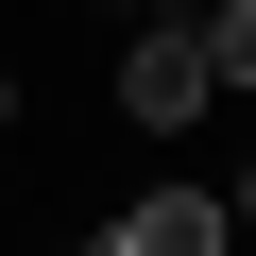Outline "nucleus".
<instances>
[{"instance_id":"1","label":"nucleus","mask_w":256,"mask_h":256,"mask_svg":"<svg viewBox=\"0 0 256 256\" xmlns=\"http://www.w3.org/2000/svg\"><path fill=\"white\" fill-rule=\"evenodd\" d=\"M205 86H222V68H205V34H188V18L120 52V120H154V137H171V120H205Z\"/></svg>"},{"instance_id":"2","label":"nucleus","mask_w":256,"mask_h":256,"mask_svg":"<svg viewBox=\"0 0 256 256\" xmlns=\"http://www.w3.org/2000/svg\"><path fill=\"white\" fill-rule=\"evenodd\" d=\"M222 239H239V205H205V188H154L120 222V256H222Z\"/></svg>"},{"instance_id":"3","label":"nucleus","mask_w":256,"mask_h":256,"mask_svg":"<svg viewBox=\"0 0 256 256\" xmlns=\"http://www.w3.org/2000/svg\"><path fill=\"white\" fill-rule=\"evenodd\" d=\"M205 68H222V86H256V0H222V18H205Z\"/></svg>"},{"instance_id":"4","label":"nucleus","mask_w":256,"mask_h":256,"mask_svg":"<svg viewBox=\"0 0 256 256\" xmlns=\"http://www.w3.org/2000/svg\"><path fill=\"white\" fill-rule=\"evenodd\" d=\"M239 222H256V171H239Z\"/></svg>"},{"instance_id":"5","label":"nucleus","mask_w":256,"mask_h":256,"mask_svg":"<svg viewBox=\"0 0 256 256\" xmlns=\"http://www.w3.org/2000/svg\"><path fill=\"white\" fill-rule=\"evenodd\" d=\"M0 120H18V86H0Z\"/></svg>"},{"instance_id":"6","label":"nucleus","mask_w":256,"mask_h":256,"mask_svg":"<svg viewBox=\"0 0 256 256\" xmlns=\"http://www.w3.org/2000/svg\"><path fill=\"white\" fill-rule=\"evenodd\" d=\"M86 256H120V239H86Z\"/></svg>"}]
</instances>
